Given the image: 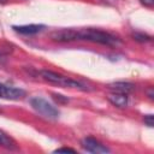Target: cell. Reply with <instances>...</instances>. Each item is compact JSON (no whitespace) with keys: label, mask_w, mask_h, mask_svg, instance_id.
<instances>
[{"label":"cell","mask_w":154,"mask_h":154,"mask_svg":"<svg viewBox=\"0 0 154 154\" xmlns=\"http://www.w3.org/2000/svg\"><path fill=\"white\" fill-rule=\"evenodd\" d=\"M77 40H85L107 46H116L119 43L116 36L97 29H77Z\"/></svg>","instance_id":"obj_1"},{"label":"cell","mask_w":154,"mask_h":154,"mask_svg":"<svg viewBox=\"0 0 154 154\" xmlns=\"http://www.w3.org/2000/svg\"><path fill=\"white\" fill-rule=\"evenodd\" d=\"M30 105L37 113H40L42 117L47 119H57L59 117L58 108H55L52 103H49L47 100L42 97H31Z\"/></svg>","instance_id":"obj_2"},{"label":"cell","mask_w":154,"mask_h":154,"mask_svg":"<svg viewBox=\"0 0 154 154\" xmlns=\"http://www.w3.org/2000/svg\"><path fill=\"white\" fill-rule=\"evenodd\" d=\"M81 146L83 147V149H85L87 152H90V153H96V154L109 153V149L107 147H105L103 144H101L99 141H96L93 137H84L81 141Z\"/></svg>","instance_id":"obj_3"},{"label":"cell","mask_w":154,"mask_h":154,"mask_svg":"<svg viewBox=\"0 0 154 154\" xmlns=\"http://www.w3.org/2000/svg\"><path fill=\"white\" fill-rule=\"evenodd\" d=\"M25 96V90L20 88L8 87L0 83V97L6 100H19Z\"/></svg>","instance_id":"obj_4"},{"label":"cell","mask_w":154,"mask_h":154,"mask_svg":"<svg viewBox=\"0 0 154 154\" xmlns=\"http://www.w3.org/2000/svg\"><path fill=\"white\" fill-rule=\"evenodd\" d=\"M51 38L57 42H70L77 40V29H61L53 31Z\"/></svg>","instance_id":"obj_5"},{"label":"cell","mask_w":154,"mask_h":154,"mask_svg":"<svg viewBox=\"0 0 154 154\" xmlns=\"http://www.w3.org/2000/svg\"><path fill=\"white\" fill-rule=\"evenodd\" d=\"M107 88L112 91V93H118V94H130L134 89H135V84L130 83V82H113L107 84Z\"/></svg>","instance_id":"obj_6"},{"label":"cell","mask_w":154,"mask_h":154,"mask_svg":"<svg viewBox=\"0 0 154 154\" xmlns=\"http://www.w3.org/2000/svg\"><path fill=\"white\" fill-rule=\"evenodd\" d=\"M45 28V25L42 24H29V25H14L13 29L19 32V34H24V35H32V34H37L40 32L42 29Z\"/></svg>","instance_id":"obj_7"},{"label":"cell","mask_w":154,"mask_h":154,"mask_svg":"<svg viewBox=\"0 0 154 154\" xmlns=\"http://www.w3.org/2000/svg\"><path fill=\"white\" fill-rule=\"evenodd\" d=\"M107 99L112 105H114V106H117L119 108L126 107V105H128V95H125V94L112 93V94H109L107 96Z\"/></svg>","instance_id":"obj_8"},{"label":"cell","mask_w":154,"mask_h":154,"mask_svg":"<svg viewBox=\"0 0 154 154\" xmlns=\"http://www.w3.org/2000/svg\"><path fill=\"white\" fill-rule=\"evenodd\" d=\"M0 146L6 148V149H17V144L12 137H10L5 131L0 130Z\"/></svg>","instance_id":"obj_9"},{"label":"cell","mask_w":154,"mask_h":154,"mask_svg":"<svg viewBox=\"0 0 154 154\" xmlns=\"http://www.w3.org/2000/svg\"><path fill=\"white\" fill-rule=\"evenodd\" d=\"M132 37L135 41H138V42H149L152 40V37L147 34H143V32H135L132 34Z\"/></svg>","instance_id":"obj_10"},{"label":"cell","mask_w":154,"mask_h":154,"mask_svg":"<svg viewBox=\"0 0 154 154\" xmlns=\"http://www.w3.org/2000/svg\"><path fill=\"white\" fill-rule=\"evenodd\" d=\"M144 124L146 125H148V126H153L154 125V118H153V114H147V116H144Z\"/></svg>","instance_id":"obj_11"},{"label":"cell","mask_w":154,"mask_h":154,"mask_svg":"<svg viewBox=\"0 0 154 154\" xmlns=\"http://www.w3.org/2000/svg\"><path fill=\"white\" fill-rule=\"evenodd\" d=\"M67 152H70V153H75L76 150L72 149V148H69V147H63V148H58V149L54 150V153H67Z\"/></svg>","instance_id":"obj_12"},{"label":"cell","mask_w":154,"mask_h":154,"mask_svg":"<svg viewBox=\"0 0 154 154\" xmlns=\"http://www.w3.org/2000/svg\"><path fill=\"white\" fill-rule=\"evenodd\" d=\"M53 97H54V100L57 101V102H61V100L64 101V102H66L67 101V99L66 97H64L63 95H60V94H53Z\"/></svg>","instance_id":"obj_13"},{"label":"cell","mask_w":154,"mask_h":154,"mask_svg":"<svg viewBox=\"0 0 154 154\" xmlns=\"http://www.w3.org/2000/svg\"><path fill=\"white\" fill-rule=\"evenodd\" d=\"M144 6H148V7H152L154 5V0H140Z\"/></svg>","instance_id":"obj_14"},{"label":"cell","mask_w":154,"mask_h":154,"mask_svg":"<svg viewBox=\"0 0 154 154\" xmlns=\"http://www.w3.org/2000/svg\"><path fill=\"white\" fill-rule=\"evenodd\" d=\"M148 96H149V99H153V89L152 88L148 90Z\"/></svg>","instance_id":"obj_15"},{"label":"cell","mask_w":154,"mask_h":154,"mask_svg":"<svg viewBox=\"0 0 154 154\" xmlns=\"http://www.w3.org/2000/svg\"><path fill=\"white\" fill-rule=\"evenodd\" d=\"M4 63H5V60H4V58H2L1 55H0V65H2Z\"/></svg>","instance_id":"obj_16"},{"label":"cell","mask_w":154,"mask_h":154,"mask_svg":"<svg viewBox=\"0 0 154 154\" xmlns=\"http://www.w3.org/2000/svg\"><path fill=\"white\" fill-rule=\"evenodd\" d=\"M7 0H0V4H5Z\"/></svg>","instance_id":"obj_17"}]
</instances>
